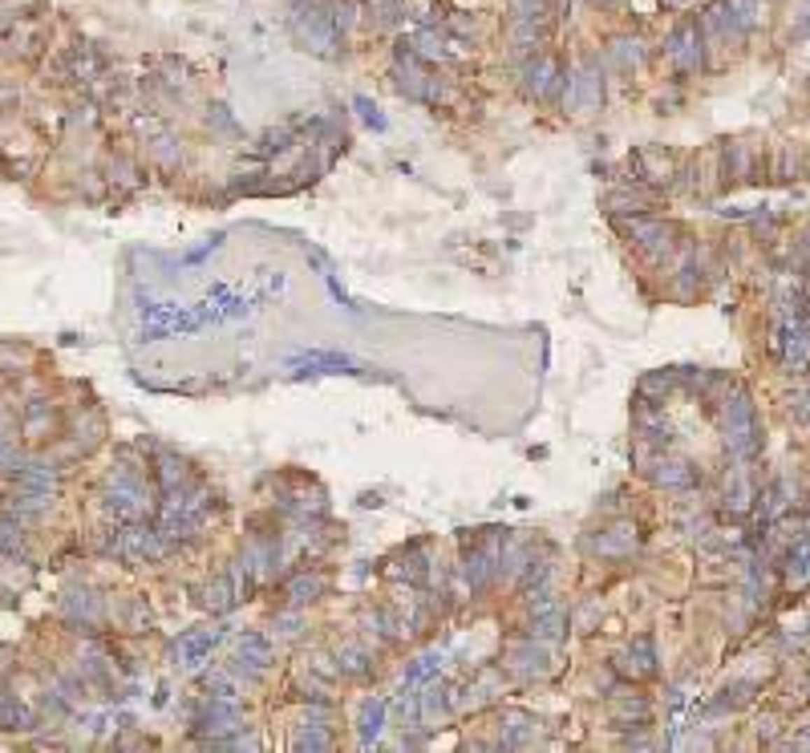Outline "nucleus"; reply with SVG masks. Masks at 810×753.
<instances>
[{
  "mask_svg": "<svg viewBox=\"0 0 810 753\" xmlns=\"http://www.w3.org/2000/svg\"><path fill=\"white\" fill-rule=\"evenodd\" d=\"M239 660H248V676L264 673V664H268V644L260 636H248L243 640V648H239Z\"/></svg>",
  "mask_w": 810,
  "mask_h": 753,
  "instance_id": "nucleus-2",
  "label": "nucleus"
},
{
  "mask_svg": "<svg viewBox=\"0 0 810 753\" xmlns=\"http://www.w3.org/2000/svg\"><path fill=\"white\" fill-rule=\"evenodd\" d=\"M211 644H215V632H207V636H191L187 640V652H183V664H199Z\"/></svg>",
  "mask_w": 810,
  "mask_h": 753,
  "instance_id": "nucleus-4",
  "label": "nucleus"
},
{
  "mask_svg": "<svg viewBox=\"0 0 810 753\" xmlns=\"http://www.w3.org/2000/svg\"><path fill=\"white\" fill-rule=\"evenodd\" d=\"M434 668H438V657H422L418 664H413V668H409V673H405V684H418V680H425V676L434 673Z\"/></svg>",
  "mask_w": 810,
  "mask_h": 753,
  "instance_id": "nucleus-5",
  "label": "nucleus"
},
{
  "mask_svg": "<svg viewBox=\"0 0 810 753\" xmlns=\"http://www.w3.org/2000/svg\"><path fill=\"white\" fill-rule=\"evenodd\" d=\"M328 745V733H300L296 737V750H325Z\"/></svg>",
  "mask_w": 810,
  "mask_h": 753,
  "instance_id": "nucleus-6",
  "label": "nucleus"
},
{
  "mask_svg": "<svg viewBox=\"0 0 810 753\" xmlns=\"http://www.w3.org/2000/svg\"><path fill=\"white\" fill-rule=\"evenodd\" d=\"M357 110H361V114H365L369 122H373V126H385V122H381V114H373V106H369L365 97H357Z\"/></svg>",
  "mask_w": 810,
  "mask_h": 753,
  "instance_id": "nucleus-7",
  "label": "nucleus"
},
{
  "mask_svg": "<svg viewBox=\"0 0 810 753\" xmlns=\"http://www.w3.org/2000/svg\"><path fill=\"white\" fill-rule=\"evenodd\" d=\"M381 717H385V701H373V705L365 709V721H361V733H365V741L381 733Z\"/></svg>",
  "mask_w": 810,
  "mask_h": 753,
  "instance_id": "nucleus-3",
  "label": "nucleus"
},
{
  "mask_svg": "<svg viewBox=\"0 0 810 753\" xmlns=\"http://www.w3.org/2000/svg\"><path fill=\"white\" fill-rule=\"evenodd\" d=\"M325 368V373H357V361L353 357H336V352H308V357H296L292 368L304 373V368Z\"/></svg>",
  "mask_w": 810,
  "mask_h": 753,
  "instance_id": "nucleus-1",
  "label": "nucleus"
}]
</instances>
